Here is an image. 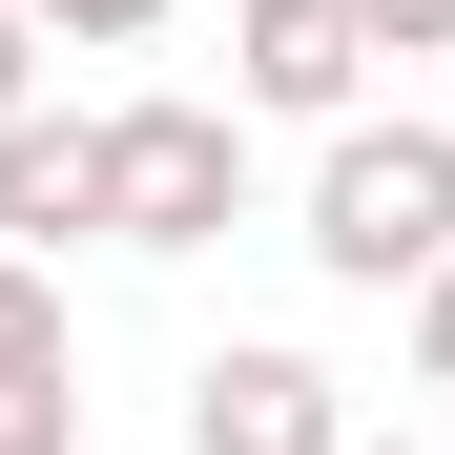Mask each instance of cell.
Returning a JSON list of instances; mask_svg holds the SVG:
<instances>
[{
	"label": "cell",
	"instance_id": "cell-10",
	"mask_svg": "<svg viewBox=\"0 0 455 455\" xmlns=\"http://www.w3.org/2000/svg\"><path fill=\"white\" fill-rule=\"evenodd\" d=\"M42 21H62V42H145L166 0H42Z\"/></svg>",
	"mask_w": 455,
	"mask_h": 455
},
{
	"label": "cell",
	"instance_id": "cell-6",
	"mask_svg": "<svg viewBox=\"0 0 455 455\" xmlns=\"http://www.w3.org/2000/svg\"><path fill=\"white\" fill-rule=\"evenodd\" d=\"M0 372H84V331H62V269L0 249Z\"/></svg>",
	"mask_w": 455,
	"mask_h": 455
},
{
	"label": "cell",
	"instance_id": "cell-1",
	"mask_svg": "<svg viewBox=\"0 0 455 455\" xmlns=\"http://www.w3.org/2000/svg\"><path fill=\"white\" fill-rule=\"evenodd\" d=\"M311 269L331 290H435L455 269V124H352L311 166Z\"/></svg>",
	"mask_w": 455,
	"mask_h": 455
},
{
	"label": "cell",
	"instance_id": "cell-5",
	"mask_svg": "<svg viewBox=\"0 0 455 455\" xmlns=\"http://www.w3.org/2000/svg\"><path fill=\"white\" fill-rule=\"evenodd\" d=\"M84 228H104V124L21 104V124H0V249H21V269H62Z\"/></svg>",
	"mask_w": 455,
	"mask_h": 455
},
{
	"label": "cell",
	"instance_id": "cell-12",
	"mask_svg": "<svg viewBox=\"0 0 455 455\" xmlns=\"http://www.w3.org/2000/svg\"><path fill=\"white\" fill-rule=\"evenodd\" d=\"M352 455H394V435H352Z\"/></svg>",
	"mask_w": 455,
	"mask_h": 455
},
{
	"label": "cell",
	"instance_id": "cell-2",
	"mask_svg": "<svg viewBox=\"0 0 455 455\" xmlns=\"http://www.w3.org/2000/svg\"><path fill=\"white\" fill-rule=\"evenodd\" d=\"M249 104H104V249H228Z\"/></svg>",
	"mask_w": 455,
	"mask_h": 455
},
{
	"label": "cell",
	"instance_id": "cell-4",
	"mask_svg": "<svg viewBox=\"0 0 455 455\" xmlns=\"http://www.w3.org/2000/svg\"><path fill=\"white\" fill-rule=\"evenodd\" d=\"M187 455H352V394L311 352H207L187 372Z\"/></svg>",
	"mask_w": 455,
	"mask_h": 455
},
{
	"label": "cell",
	"instance_id": "cell-3",
	"mask_svg": "<svg viewBox=\"0 0 455 455\" xmlns=\"http://www.w3.org/2000/svg\"><path fill=\"white\" fill-rule=\"evenodd\" d=\"M352 84H372V21H352V0H228V104L352 145Z\"/></svg>",
	"mask_w": 455,
	"mask_h": 455
},
{
	"label": "cell",
	"instance_id": "cell-9",
	"mask_svg": "<svg viewBox=\"0 0 455 455\" xmlns=\"http://www.w3.org/2000/svg\"><path fill=\"white\" fill-rule=\"evenodd\" d=\"M414 394H455V269L414 290Z\"/></svg>",
	"mask_w": 455,
	"mask_h": 455
},
{
	"label": "cell",
	"instance_id": "cell-11",
	"mask_svg": "<svg viewBox=\"0 0 455 455\" xmlns=\"http://www.w3.org/2000/svg\"><path fill=\"white\" fill-rule=\"evenodd\" d=\"M21 62H42V0H0V124H21Z\"/></svg>",
	"mask_w": 455,
	"mask_h": 455
},
{
	"label": "cell",
	"instance_id": "cell-7",
	"mask_svg": "<svg viewBox=\"0 0 455 455\" xmlns=\"http://www.w3.org/2000/svg\"><path fill=\"white\" fill-rule=\"evenodd\" d=\"M0 455H84V372H0Z\"/></svg>",
	"mask_w": 455,
	"mask_h": 455
},
{
	"label": "cell",
	"instance_id": "cell-8",
	"mask_svg": "<svg viewBox=\"0 0 455 455\" xmlns=\"http://www.w3.org/2000/svg\"><path fill=\"white\" fill-rule=\"evenodd\" d=\"M372 21V62H455V0H352Z\"/></svg>",
	"mask_w": 455,
	"mask_h": 455
}]
</instances>
